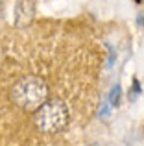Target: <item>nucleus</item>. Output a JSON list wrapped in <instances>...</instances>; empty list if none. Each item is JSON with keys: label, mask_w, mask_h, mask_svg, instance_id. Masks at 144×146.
Masks as SVG:
<instances>
[{"label": "nucleus", "mask_w": 144, "mask_h": 146, "mask_svg": "<svg viewBox=\"0 0 144 146\" xmlns=\"http://www.w3.org/2000/svg\"><path fill=\"white\" fill-rule=\"evenodd\" d=\"M50 96L48 83L39 76H24L11 89V98L22 111L35 113Z\"/></svg>", "instance_id": "nucleus-1"}, {"label": "nucleus", "mask_w": 144, "mask_h": 146, "mask_svg": "<svg viewBox=\"0 0 144 146\" xmlns=\"http://www.w3.org/2000/svg\"><path fill=\"white\" fill-rule=\"evenodd\" d=\"M70 115L61 100H46L33 113V124L43 133H57L69 126Z\"/></svg>", "instance_id": "nucleus-2"}, {"label": "nucleus", "mask_w": 144, "mask_h": 146, "mask_svg": "<svg viewBox=\"0 0 144 146\" xmlns=\"http://www.w3.org/2000/svg\"><path fill=\"white\" fill-rule=\"evenodd\" d=\"M35 17V4L33 0H17L15 2V26L28 28Z\"/></svg>", "instance_id": "nucleus-3"}, {"label": "nucleus", "mask_w": 144, "mask_h": 146, "mask_svg": "<svg viewBox=\"0 0 144 146\" xmlns=\"http://www.w3.org/2000/svg\"><path fill=\"white\" fill-rule=\"evenodd\" d=\"M109 102H111L113 107H116L120 104V85H115L111 91V96H109Z\"/></svg>", "instance_id": "nucleus-4"}, {"label": "nucleus", "mask_w": 144, "mask_h": 146, "mask_svg": "<svg viewBox=\"0 0 144 146\" xmlns=\"http://www.w3.org/2000/svg\"><path fill=\"white\" fill-rule=\"evenodd\" d=\"M139 93H141V85H139V82H137V80H135V82H133V98L137 96Z\"/></svg>", "instance_id": "nucleus-5"}, {"label": "nucleus", "mask_w": 144, "mask_h": 146, "mask_svg": "<svg viewBox=\"0 0 144 146\" xmlns=\"http://www.w3.org/2000/svg\"><path fill=\"white\" fill-rule=\"evenodd\" d=\"M104 107H100V117H107V113H109V109H107V104H102Z\"/></svg>", "instance_id": "nucleus-6"}, {"label": "nucleus", "mask_w": 144, "mask_h": 146, "mask_svg": "<svg viewBox=\"0 0 144 146\" xmlns=\"http://www.w3.org/2000/svg\"><path fill=\"white\" fill-rule=\"evenodd\" d=\"M139 24L144 26V15H139Z\"/></svg>", "instance_id": "nucleus-7"}]
</instances>
